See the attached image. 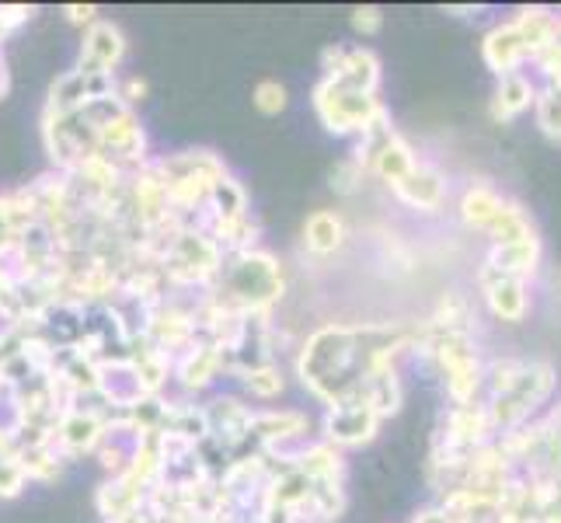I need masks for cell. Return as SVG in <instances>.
Returning a JSON list of instances; mask_svg holds the SVG:
<instances>
[{
	"instance_id": "6da1fadb",
	"label": "cell",
	"mask_w": 561,
	"mask_h": 523,
	"mask_svg": "<svg viewBox=\"0 0 561 523\" xmlns=\"http://www.w3.org/2000/svg\"><path fill=\"white\" fill-rule=\"evenodd\" d=\"M495 401H492V425L499 430H513V425L524 422L534 405H540L554 387V371L548 363H495Z\"/></svg>"
},
{
	"instance_id": "7a4b0ae2",
	"label": "cell",
	"mask_w": 561,
	"mask_h": 523,
	"mask_svg": "<svg viewBox=\"0 0 561 523\" xmlns=\"http://www.w3.org/2000/svg\"><path fill=\"white\" fill-rule=\"evenodd\" d=\"M558 35V18H551L548 11L530 8V11H519L516 22L495 29L485 38V60L499 77H510L519 73L527 60H537Z\"/></svg>"
},
{
	"instance_id": "3957f363",
	"label": "cell",
	"mask_w": 561,
	"mask_h": 523,
	"mask_svg": "<svg viewBox=\"0 0 561 523\" xmlns=\"http://www.w3.org/2000/svg\"><path fill=\"white\" fill-rule=\"evenodd\" d=\"M318 109L332 129H363L366 133L383 120V112L374 102V94L339 88L332 81L318 91Z\"/></svg>"
},
{
	"instance_id": "277c9868",
	"label": "cell",
	"mask_w": 561,
	"mask_h": 523,
	"mask_svg": "<svg viewBox=\"0 0 561 523\" xmlns=\"http://www.w3.org/2000/svg\"><path fill=\"white\" fill-rule=\"evenodd\" d=\"M481 289H485L489 307L506 321H519L527 315V286L524 280H513L506 273H495V269H481Z\"/></svg>"
},
{
	"instance_id": "5b68a950",
	"label": "cell",
	"mask_w": 561,
	"mask_h": 523,
	"mask_svg": "<svg viewBox=\"0 0 561 523\" xmlns=\"http://www.w3.org/2000/svg\"><path fill=\"white\" fill-rule=\"evenodd\" d=\"M540 262V238H524V241H513V245H495V251L489 255V269L495 273H506L513 280H524L534 276V269Z\"/></svg>"
},
{
	"instance_id": "8992f818",
	"label": "cell",
	"mask_w": 561,
	"mask_h": 523,
	"mask_svg": "<svg viewBox=\"0 0 561 523\" xmlns=\"http://www.w3.org/2000/svg\"><path fill=\"white\" fill-rule=\"evenodd\" d=\"M530 105H537V91L534 84L527 81L524 73H510V77H502V84L495 91V102H492V115L495 120H516L519 112H527Z\"/></svg>"
},
{
	"instance_id": "52a82bcc",
	"label": "cell",
	"mask_w": 561,
	"mask_h": 523,
	"mask_svg": "<svg viewBox=\"0 0 561 523\" xmlns=\"http://www.w3.org/2000/svg\"><path fill=\"white\" fill-rule=\"evenodd\" d=\"M394 189L401 192V200H409L412 206H422V209H436L443 203V192H447V185H443L436 171L419 168V164L412 168V174H404Z\"/></svg>"
},
{
	"instance_id": "ba28073f",
	"label": "cell",
	"mask_w": 561,
	"mask_h": 523,
	"mask_svg": "<svg viewBox=\"0 0 561 523\" xmlns=\"http://www.w3.org/2000/svg\"><path fill=\"white\" fill-rule=\"evenodd\" d=\"M332 436L345 440V443H359L374 433L377 425V412L370 409V405H345V409L339 416H332Z\"/></svg>"
},
{
	"instance_id": "9c48e42d",
	"label": "cell",
	"mask_w": 561,
	"mask_h": 523,
	"mask_svg": "<svg viewBox=\"0 0 561 523\" xmlns=\"http://www.w3.org/2000/svg\"><path fill=\"white\" fill-rule=\"evenodd\" d=\"M502 206H506V200H502L499 192L489 189V185H474L468 196H463V203H460L463 220H468L471 227H478V230H489V224L499 217Z\"/></svg>"
},
{
	"instance_id": "30bf717a",
	"label": "cell",
	"mask_w": 561,
	"mask_h": 523,
	"mask_svg": "<svg viewBox=\"0 0 561 523\" xmlns=\"http://www.w3.org/2000/svg\"><path fill=\"white\" fill-rule=\"evenodd\" d=\"M307 245L314 251H335L342 245V224L335 213H314L307 220Z\"/></svg>"
},
{
	"instance_id": "8fae6325",
	"label": "cell",
	"mask_w": 561,
	"mask_h": 523,
	"mask_svg": "<svg viewBox=\"0 0 561 523\" xmlns=\"http://www.w3.org/2000/svg\"><path fill=\"white\" fill-rule=\"evenodd\" d=\"M537 123L548 137L561 140V91H545L537 99Z\"/></svg>"
},
{
	"instance_id": "7c38bea8",
	"label": "cell",
	"mask_w": 561,
	"mask_h": 523,
	"mask_svg": "<svg viewBox=\"0 0 561 523\" xmlns=\"http://www.w3.org/2000/svg\"><path fill=\"white\" fill-rule=\"evenodd\" d=\"M255 105L262 109V112H279L283 105H286V91H283V84H276V81H265V84H259V91H255Z\"/></svg>"
},
{
	"instance_id": "4fadbf2b",
	"label": "cell",
	"mask_w": 561,
	"mask_h": 523,
	"mask_svg": "<svg viewBox=\"0 0 561 523\" xmlns=\"http://www.w3.org/2000/svg\"><path fill=\"white\" fill-rule=\"evenodd\" d=\"M380 22H383V18H380V11H377V8H359V11L353 14V25H356L359 32H366V35L377 32V29H380Z\"/></svg>"
},
{
	"instance_id": "5bb4252c",
	"label": "cell",
	"mask_w": 561,
	"mask_h": 523,
	"mask_svg": "<svg viewBox=\"0 0 561 523\" xmlns=\"http://www.w3.org/2000/svg\"><path fill=\"white\" fill-rule=\"evenodd\" d=\"M558 283H561V276H558Z\"/></svg>"
}]
</instances>
